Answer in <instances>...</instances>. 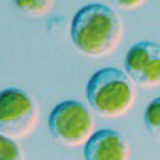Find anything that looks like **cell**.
I'll return each mask as SVG.
<instances>
[{
	"label": "cell",
	"mask_w": 160,
	"mask_h": 160,
	"mask_svg": "<svg viewBox=\"0 0 160 160\" xmlns=\"http://www.w3.org/2000/svg\"><path fill=\"white\" fill-rule=\"evenodd\" d=\"M117 8L123 10H135L142 7L147 0H110Z\"/></svg>",
	"instance_id": "obj_10"
},
{
	"label": "cell",
	"mask_w": 160,
	"mask_h": 160,
	"mask_svg": "<svg viewBox=\"0 0 160 160\" xmlns=\"http://www.w3.org/2000/svg\"><path fill=\"white\" fill-rule=\"evenodd\" d=\"M122 22L118 13L103 3H90L80 8L72 20L73 44L83 55L101 57L112 52L122 36Z\"/></svg>",
	"instance_id": "obj_1"
},
{
	"label": "cell",
	"mask_w": 160,
	"mask_h": 160,
	"mask_svg": "<svg viewBox=\"0 0 160 160\" xmlns=\"http://www.w3.org/2000/svg\"><path fill=\"white\" fill-rule=\"evenodd\" d=\"M126 74L136 85L154 88L160 83L159 46L150 41L133 45L125 58Z\"/></svg>",
	"instance_id": "obj_5"
},
{
	"label": "cell",
	"mask_w": 160,
	"mask_h": 160,
	"mask_svg": "<svg viewBox=\"0 0 160 160\" xmlns=\"http://www.w3.org/2000/svg\"><path fill=\"white\" fill-rule=\"evenodd\" d=\"M38 121V106L31 94L18 88L0 91V135L24 138L35 129Z\"/></svg>",
	"instance_id": "obj_4"
},
{
	"label": "cell",
	"mask_w": 160,
	"mask_h": 160,
	"mask_svg": "<svg viewBox=\"0 0 160 160\" xmlns=\"http://www.w3.org/2000/svg\"><path fill=\"white\" fill-rule=\"evenodd\" d=\"M86 95L88 103L95 112L107 118H117L131 109L135 91L124 71L107 67L91 75L87 84Z\"/></svg>",
	"instance_id": "obj_2"
},
{
	"label": "cell",
	"mask_w": 160,
	"mask_h": 160,
	"mask_svg": "<svg viewBox=\"0 0 160 160\" xmlns=\"http://www.w3.org/2000/svg\"><path fill=\"white\" fill-rule=\"evenodd\" d=\"M0 160H23L19 145L12 138L0 135Z\"/></svg>",
	"instance_id": "obj_9"
},
{
	"label": "cell",
	"mask_w": 160,
	"mask_h": 160,
	"mask_svg": "<svg viewBox=\"0 0 160 160\" xmlns=\"http://www.w3.org/2000/svg\"><path fill=\"white\" fill-rule=\"evenodd\" d=\"M48 131L62 145L79 147L95 132V118L82 102L65 100L57 104L48 117Z\"/></svg>",
	"instance_id": "obj_3"
},
{
	"label": "cell",
	"mask_w": 160,
	"mask_h": 160,
	"mask_svg": "<svg viewBox=\"0 0 160 160\" xmlns=\"http://www.w3.org/2000/svg\"><path fill=\"white\" fill-rule=\"evenodd\" d=\"M11 2L18 11L27 16L40 18L51 11L55 0H11Z\"/></svg>",
	"instance_id": "obj_7"
},
{
	"label": "cell",
	"mask_w": 160,
	"mask_h": 160,
	"mask_svg": "<svg viewBox=\"0 0 160 160\" xmlns=\"http://www.w3.org/2000/svg\"><path fill=\"white\" fill-rule=\"evenodd\" d=\"M144 123L147 129L151 133L157 134L160 127V100L159 98L152 100L144 111Z\"/></svg>",
	"instance_id": "obj_8"
},
{
	"label": "cell",
	"mask_w": 160,
	"mask_h": 160,
	"mask_svg": "<svg viewBox=\"0 0 160 160\" xmlns=\"http://www.w3.org/2000/svg\"><path fill=\"white\" fill-rule=\"evenodd\" d=\"M129 156L128 140L115 130L95 131L84 144L85 160H128Z\"/></svg>",
	"instance_id": "obj_6"
}]
</instances>
